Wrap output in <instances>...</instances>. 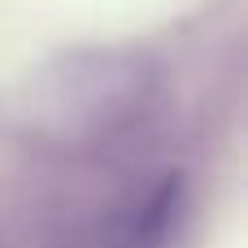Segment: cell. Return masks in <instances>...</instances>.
<instances>
[{
    "mask_svg": "<svg viewBox=\"0 0 248 248\" xmlns=\"http://www.w3.org/2000/svg\"><path fill=\"white\" fill-rule=\"evenodd\" d=\"M153 92L148 57L131 48H83L52 61L35 83V122L61 140H105L122 131Z\"/></svg>",
    "mask_w": 248,
    "mask_h": 248,
    "instance_id": "1",
    "label": "cell"
},
{
    "mask_svg": "<svg viewBox=\"0 0 248 248\" xmlns=\"http://www.w3.org/2000/svg\"><path fill=\"white\" fill-rule=\"evenodd\" d=\"M183 214V179L166 174L144 196L109 218V227L92 240V248H166Z\"/></svg>",
    "mask_w": 248,
    "mask_h": 248,
    "instance_id": "2",
    "label": "cell"
}]
</instances>
